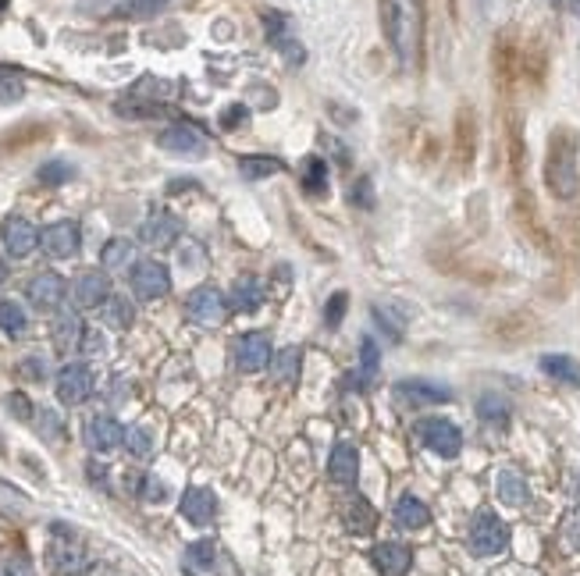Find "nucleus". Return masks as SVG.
Masks as SVG:
<instances>
[{
  "instance_id": "1",
  "label": "nucleus",
  "mask_w": 580,
  "mask_h": 576,
  "mask_svg": "<svg viewBox=\"0 0 580 576\" xmlns=\"http://www.w3.org/2000/svg\"><path fill=\"white\" fill-rule=\"evenodd\" d=\"M381 29L402 68H417L424 43V0H381Z\"/></svg>"
},
{
  "instance_id": "2",
  "label": "nucleus",
  "mask_w": 580,
  "mask_h": 576,
  "mask_svg": "<svg viewBox=\"0 0 580 576\" xmlns=\"http://www.w3.org/2000/svg\"><path fill=\"white\" fill-rule=\"evenodd\" d=\"M545 182H549L552 196H559V200H570L577 193V136L570 128H559L549 139Z\"/></svg>"
},
{
  "instance_id": "3",
  "label": "nucleus",
  "mask_w": 580,
  "mask_h": 576,
  "mask_svg": "<svg viewBox=\"0 0 580 576\" xmlns=\"http://www.w3.org/2000/svg\"><path fill=\"white\" fill-rule=\"evenodd\" d=\"M467 545L477 559H492L499 552H506L510 545V527L492 513V509H481L470 523V534H467Z\"/></svg>"
},
{
  "instance_id": "4",
  "label": "nucleus",
  "mask_w": 580,
  "mask_h": 576,
  "mask_svg": "<svg viewBox=\"0 0 580 576\" xmlns=\"http://www.w3.org/2000/svg\"><path fill=\"white\" fill-rule=\"evenodd\" d=\"M228 295L221 292V288L214 285H200L189 292V299H186V313H189V320L193 324H200V327H221L225 324V317H228Z\"/></svg>"
},
{
  "instance_id": "5",
  "label": "nucleus",
  "mask_w": 580,
  "mask_h": 576,
  "mask_svg": "<svg viewBox=\"0 0 580 576\" xmlns=\"http://www.w3.org/2000/svg\"><path fill=\"white\" fill-rule=\"evenodd\" d=\"M417 438L424 448H431L435 456L442 459H456L460 448H463V431L452 424V420H442V416H427L417 424Z\"/></svg>"
},
{
  "instance_id": "6",
  "label": "nucleus",
  "mask_w": 580,
  "mask_h": 576,
  "mask_svg": "<svg viewBox=\"0 0 580 576\" xmlns=\"http://www.w3.org/2000/svg\"><path fill=\"white\" fill-rule=\"evenodd\" d=\"M232 356H236V366L243 374H261L264 366H271L275 349H271V338L264 331H246L232 341Z\"/></svg>"
},
{
  "instance_id": "7",
  "label": "nucleus",
  "mask_w": 580,
  "mask_h": 576,
  "mask_svg": "<svg viewBox=\"0 0 580 576\" xmlns=\"http://www.w3.org/2000/svg\"><path fill=\"white\" fill-rule=\"evenodd\" d=\"M46 559H50V566L61 576H75L86 570V552L75 541V534L64 531V523H54V541L46 548Z\"/></svg>"
},
{
  "instance_id": "8",
  "label": "nucleus",
  "mask_w": 580,
  "mask_h": 576,
  "mask_svg": "<svg viewBox=\"0 0 580 576\" xmlns=\"http://www.w3.org/2000/svg\"><path fill=\"white\" fill-rule=\"evenodd\" d=\"M128 282H132V295L143 299V302L164 299V295L171 292V275H168V267L157 264V260H139V264L132 267Z\"/></svg>"
},
{
  "instance_id": "9",
  "label": "nucleus",
  "mask_w": 580,
  "mask_h": 576,
  "mask_svg": "<svg viewBox=\"0 0 580 576\" xmlns=\"http://www.w3.org/2000/svg\"><path fill=\"white\" fill-rule=\"evenodd\" d=\"M57 399L64 406H82L89 395H93V374L86 363H68L57 370Z\"/></svg>"
},
{
  "instance_id": "10",
  "label": "nucleus",
  "mask_w": 580,
  "mask_h": 576,
  "mask_svg": "<svg viewBox=\"0 0 580 576\" xmlns=\"http://www.w3.org/2000/svg\"><path fill=\"white\" fill-rule=\"evenodd\" d=\"M79 243H82V235H79V225L75 221H54V225H46L39 232V246L54 260H71L79 253Z\"/></svg>"
},
{
  "instance_id": "11",
  "label": "nucleus",
  "mask_w": 580,
  "mask_h": 576,
  "mask_svg": "<svg viewBox=\"0 0 580 576\" xmlns=\"http://www.w3.org/2000/svg\"><path fill=\"white\" fill-rule=\"evenodd\" d=\"M0 243H4L7 257L25 260V257L39 246V232H36V225L25 221V218H7V221L0 225Z\"/></svg>"
},
{
  "instance_id": "12",
  "label": "nucleus",
  "mask_w": 580,
  "mask_h": 576,
  "mask_svg": "<svg viewBox=\"0 0 580 576\" xmlns=\"http://www.w3.org/2000/svg\"><path fill=\"white\" fill-rule=\"evenodd\" d=\"M111 299V278L104 271H82L71 282V302L79 309H100Z\"/></svg>"
},
{
  "instance_id": "13",
  "label": "nucleus",
  "mask_w": 580,
  "mask_h": 576,
  "mask_svg": "<svg viewBox=\"0 0 580 576\" xmlns=\"http://www.w3.org/2000/svg\"><path fill=\"white\" fill-rule=\"evenodd\" d=\"M157 146L168 150V153H178V157H203L207 139H203V132L193 128V125H168V128L157 136Z\"/></svg>"
},
{
  "instance_id": "14",
  "label": "nucleus",
  "mask_w": 580,
  "mask_h": 576,
  "mask_svg": "<svg viewBox=\"0 0 580 576\" xmlns=\"http://www.w3.org/2000/svg\"><path fill=\"white\" fill-rule=\"evenodd\" d=\"M395 402L399 406H442V402H452V391L438 381H399Z\"/></svg>"
},
{
  "instance_id": "15",
  "label": "nucleus",
  "mask_w": 580,
  "mask_h": 576,
  "mask_svg": "<svg viewBox=\"0 0 580 576\" xmlns=\"http://www.w3.org/2000/svg\"><path fill=\"white\" fill-rule=\"evenodd\" d=\"M64 278L61 275H54V271H43V275H36L29 288H25V295H29V302L39 309V313H50V309H57L61 302H64Z\"/></svg>"
},
{
  "instance_id": "16",
  "label": "nucleus",
  "mask_w": 580,
  "mask_h": 576,
  "mask_svg": "<svg viewBox=\"0 0 580 576\" xmlns=\"http://www.w3.org/2000/svg\"><path fill=\"white\" fill-rule=\"evenodd\" d=\"M121 441H125V427H121L111 413L89 416V424H86V445H89L93 452H114Z\"/></svg>"
},
{
  "instance_id": "17",
  "label": "nucleus",
  "mask_w": 580,
  "mask_h": 576,
  "mask_svg": "<svg viewBox=\"0 0 580 576\" xmlns=\"http://www.w3.org/2000/svg\"><path fill=\"white\" fill-rule=\"evenodd\" d=\"M50 334H54V345H57L64 356H71V352H82L86 324H82V317H79L75 309H61V313L54 317V327H50Z\"/></svg>"
},
{
  "instance_id": "18",
  "label": "nucleus",
  "mask_w": 580,
  "mask_h": 576,
  "mask_svg": "<svg viewBox=\"0 0 580 576\" xmlns=\"http://www.w3.org/2000/svg\"><path fill=\"white\" fill-rule=\"evenodd\" d=\"M327 477H331V484H338V488L356 484V477H360V452H356V445L338 441V445L331 448V456H327Z\"/></svg>"
},
{
  "instance_id": "19",
  "label": "nucleus",
  "mask_w": 580,
  "mask_h": 576,
  "mask_svg": "<svg viewBox=\"0 0 580 576\" xmlns=\"http://www.w3.org/2000/svg\"><path fill=\"white\" fill-rule=\"evenodd\" d=\"M182 235V225H178V218H171V214H150L146 221H143V228H139V243H146V246H153V250H168V246H175V239Z\"/></svg>"
},
{
  "instance_id": "20",
  "label": "nucleus",
  "mask_w": 580,
  "mask_h": 576,
  "mask_svg": "<svg viewBox=\"0 0 580 576\" xmlns=\"http://www.w3.org/2000/svg\"><path fill=\"white\" fill-rule=\"evenodd\" d=\"M182 516H186L193 527L214 523V516H218V498H214V491H211V488H186V495H182Z\"/></svg>"
},
{
  "instance_id": "21",
  "label": "nucleus",
  "mask_w": 580,
  "mask_h": 576,
  "mask_svg": "<svg viewBox=\"0 0 580 576\" xmlns=\"http://www.w3.org/2000/svg\"><path fill=\"white\" fill-rule=\"evenodd\" d=\"M370 559H374V566H377L381 576H406L410 566H413V552L406 545H399V541H381L370 552Z\"/></svg>"
},
{
  "instance_id": "22",
  "label": "nucleus",
  "mask_w": 580,
  "mask_h": 576,
  "mask_svg": "<svg viewBox=\"0 0 580 576\" xmlns=\"http://www.w3.org/2000/svg\"><path fill=\"white\" fill-rule=\"evenodd\" d=\"M495 495H499L506 506L520 509V506H527L531 488H527V481H524V473H520V470L506 466V470H499V477H495Z\"/></svg>"
},
{
  "instance_id": "23",
  "label": "nucleus",
  "mask_w": 580,
  "mask_h": 576,
  "mask_svg": "<svg viewBox=\"0 0 580 576\" xmlns=\"http://www.w3.org/2000/svg\"><path fill=\"white\" fill-rule=\"evenodd\" d=\"M342 523H345V531L349 534H370L374 531V523H377V513L370 509V502L363 498V495H352L345 506H342Z\"/></svg>"
},
{
  "instance_id": "24",
  "label": "nucleus",
  "mask_w": 580,
  "mask_h": 576,
  "mask_svg": "<svg viewBox=\"0 0 580 576\" xmlns=\"http://www.w3.org/2000/svg\"><path fill=\"white\" fill-rule=\"evenodd\" d=\"M228 306L236 309V313H257L261 306H264V285L257 282V278H236V285L228 292Z\"/></svg>"
},
{
  "instance_id": "25",
  "label": "nucleus",
  "mask_w": 580,
  "mask_h": 576,
  "mask_svg": "<svg viewBox=\"0 0 580 576\" xmlns=\"http://www.w3.org/2000/svg\"><path fill=\"white\" fill-rule=\"evenodd\" d=\"M395 523L402 531H424L431 523V509L417 495H399V502H395Z\"/></svg>"
},
{
  "instance_id": "26",
  "label": "nucleus",
  "mask_w": 580,
  "mask_h": 576,
  "mask_svg": "<svg viewBox=\"0 0 580 576\" xmlns=\"http://www.w3.org/2000/svg\"><path fill=\"white\" fill-rule=\"evenodd\" d=\"M538 366H542V374H549L552 381L580 388V363L574 356H567V352H549V356H542Z\"/></svg>"
},
{
  "instance_id": "27",
  "label": "nucleus",
  "mask_w": 580,
  "mask_h": 576,
  "mask_svg": "<svg viewBox=\"0 0 580 576\" xmlns=\"http://www.w3.org/2000/svg\"><path fill=\"white\" fill-rule=\"evenodd\" d=\"M299 370H302V352H299L295 345H286V349L275 352V359H271V377H275L278 384H295V381H299Z\"/></svg>"
},
{
  "instance_id": "28",
  "label": "nucleus",
  "mask_w": 580,
  "mask_h": 576,
  "mask_svg": "<svg viewBox=\"0 0 580 576\" xmlns=\"http://www.w3.org/2000/svg\"><path fill=\"white\" fill-rule=\"evenodd\" d=\"M100 264H104V271H128V267H136V243L111 239L104 246V253H100Z\"/></svg>"
},
{
  "instance_id": "29",
  "label": "nucleus",
  "mask_w": 580,
  "mask_h": 576,
  "mask_svg": "<svg viewBox=\"0 0 580 576\" xmlns=\"http://www.w3.org/2000/svg\"><path fill=\"white\" fill-rule=\"evenodd\" d=\"M100 320H104L107 327H114V331L132 327V320H136V306H132V299H125V295H111V299L100 306Z\"/></svg>"
},
{
  "instance_id": "30",
  "label": "nucleus",
  "mask_w": 580,
  "mask_h": 576,
  "mask_svg": "<svg viewBox=\"0 0 580 576\" xmlns=\"http://www.w3.org/2000/svg\"><path fill=\"white\" fill-rule=\"evenodd\" d=\"M278 171H282V160H278V157L253 153V157H243V160H239V175H243L246 182H264V178H271V175H278Z\"/></svg>"
},
{
  "instance_id": "31",
  "label": "nucleus",
  "mask_w": 580,
  "mask_h": 576,
  "mask_svg": "<svg viewBox=\"0 0 580 576\" xmlns=\"http://www.w3.org/2000/svg\"><path fill=\"white\" fill-rule=\"evenodd\" d=\"M477 416H481L485 424L506 427V424H510V402H506L502 395L488 391V395H481V399H477Z\"/></svg>"
},
{
  "instance_id": "32",
  "label": "nucleus",
  "mask_w": 580,
  "mask_h": 576,
  "mask_svg": "<svg viewBox=\"0 0 580 576\" xmlns=\"http://www.w3.org/2000/svg\"><path fill=\"white\" fill-rule=\"evenodd\" d=\"M171 0H121L114 7V18H132V21H143V18H153L168 7Z\"/></svg>"
},
{
  "instance_id": "33",
  "label": "nucleus",
  "mask_w": 580,
  "mask_h": 576,
  "mask_svg": "<svg viewBox=\"0 0 580 576\" xmlns=\"http://www.w3.org/2000/svg\"><path fill=\"white\" fill-rule=\"evenodd\" d=\"M324 185H327V164H324L320 157H306V160H302V189H306L310 196H320Z\"/></svg>"
},
{
  "instance_id": "34",
  "label": "nucleus",
  "mask_w": 580,
  "mask_h": 576,
  "mask_svg": "<svg viewBox=\"0 0 580 576\" xmlns=\"http://www.w3.org/2000/svg\"><path fill=\"white\" fill-rule=\"evenodd\" d=\"M25 327H29L25 309H21L14 299H4V302H0V331H4V334H11V338H18Z\"/></svg>"
},
{
  "instance_id": "35",
  "label": "nucleus",
  "mask_w": 580,
  "mask_h": 576,
  "mask_svg": "<svg viewBox=\"0 0 580 576\" xmlns=\"http://www.w3.org/2000/svg\"><path fill=\"white\" fill-rule=\"evenodd\" d=\"M186 563H189L193 570H211V566L218 563V545H214L211 538L193 541V545L186 548Z\"/></svg>"
},
{
  "instance_id": "36",
  "label": "nucleus",
  "mask_w": 580,
  "mask_h": 576,
  "mask_svg": "<svg viewBox=\"0 0 580 576\" xmlns=\"http://www.w3.org/2000/svg\"><path fill=\"white\" fill-rule=\"evenodd\" d=\"M125 445H128V452L136 459H150L153 456V434H150V427H143V424L128 427L125 431Z\"/></svg>"
},
{
  "instance_id": "37",
  "label": "nucleus",
  "mask_w": 580,
  "mask_h": 576,
  "mask_svg": "<svg viewBox=\"0 0 580 576\" xmlns=\"http://www.w3.org/2000/svg\"><path fill=\"white\" fill-rule=\"evenodd\" d=\"M71 175H75V168H71L68 160H46V164L36 171V178H39L43 185H64Z\"/></svg>"
},
{
  "instance_id": "38",
  "label": "nucleus",
  "mask_w": 580,
  "mask_h": 576,
  "mask_svg": "<svg viewBox=\"0 0 580 576\" xmlns=\"http://www.w3.org/2000/svg\"><path fill=\"white\" fill-rule=\"evenodd\" d=\"M25 96V78L18 71L0 68V103H18Z\"/></svg>"
},
{
  "instance_id": "39",
  "label": "nucleus",
  "mask_w": 580,
  "mask_h": 576,
  "mask_svg": "<svg viewBox=\"0 0 580 576\" xmlns=\"http://www.w3.org/2000/svg\"><path fill=\"white\" fill-rule=\"evenodd\" d=\"M360 352H363V356H360V359H363L360 384H367V381L377 374V359H381V356H377V341H374V338H363V341H360Z\"/></svg>"
},
{
  "instance_id": "40",
  "label": "nucleus",
  "mask_w": 580,
  "mask_h": 576,
  "mask_svg": "<svg viewBox=\"0 0 580 576\" xmlns=\"http://www.w3.org/2000/svg\"><path fill=\"white\" fill-rule=\"evenodd\" d=\"M345 306H349V295H345V292H335V295L327 299V306H324V320H327V327H338V324H342Z\"/></svg>"
},
{
  "instance_id": "41",
  "label": "nucleus",
  "mask_w": 580,
  "mask_h": 576,
  "mask_svg": "<svg viewBox=\"0 0 580 576\" xmlns=\"http://www.w3.org/2000/svg\"><path fill=\"white\" fill-rule=\"evenodd\" d=\"M246 121H250L246 103H232V107H225V114H221V128H225V132H236V128H243Z\"/></svg>"
},
{
  "instance_id": "42",
  "label": "nucleus",
  "mask_w": 580,
  "mask_h": 576,
  "mask_svg": "<svg viewBox=\"0 0 580 576\" xmlns=\"http://www.w3.org/2000/svg\"><path fill=\"white\" fill-rule=\"evenodd\" d=\"M349 200H352L356 207L370 210V207H374V185H370V178H360V182H352V189H349Z\"/></svg>"
},
{
  "instance_id": "43",
  "label": "nucleus",
  "mask_w": 580,
  "mask_h": 576,
  "mask_svg": "<svg viewBox=\"0 0 580 576\" xmlns=\"http://www.w3.org/2000/svg\"><path fill=\"white\" fill-rule=\"evenodd\" d=\"M136 491L146 498V502H164L168 498V488L157 481V477H139V484H136Z\"/></svg>"
},
{
  "instance_id": "44",
  "label": "nucleus",
  "mask_w": 580,
  "mask_h": 576,
  "mask_svg": "<svg viewBox=\"0 0 580 576\" xmlns=\"http://www.w3.org/2000/svg\"><path fill=\"white\" fill-rule=\"evenodd\" d=\"M82 352H86V356H104V352H107V338H104V331H96V327H86V338H82Z\"/></svg>"
},
{
  "instance_id": "45",
  "label": "nucleus",
  "mask_w": 580,
  "mask_h": 576,
  "mask_svg": "<svg viewBox=\"0 0 580 576\" xmlns=\"http://www.w3.org/2000/svg\"><path fill=\"white\" fill-rule=\"evenodd\" d=\"M7 406L14 409V416H18V420H32V413H36V409H32V402H29L21 391H11V395H7Z\"/></svg>"
},
{
  "instance_id": "46",
  "label": "nucleus",
  "mask_w": 580,
  "mask_h": 576,
  "mask_svg": "<svg viewBox=\"0 0 580 576\" xmlns=\"http://www.w3.org/2000/svg\"><path fill=\"white\" fill-rule=\"evenodd\" d=\"M39 431H43L46 438H61V420H57V413L39 409Z\"/></svg>"
},
{
  "instance_id": "47",
  "label": "nucleus",
  "mask_w": 580,
  "mask_h": 576,
  "mask_svg": "<svg viewBox=\"0 0 580 576\" xmlns=\"http://www.w3.org/2000/svg\"><path fill=\"white\" fill-rule=\"evenodd\" d=\"M0 576H36V570L29 566V559H7Z\"/></svg>"
},
{
  "instance_id": "48",
  "label": "nucleus",
  "mask_w": 580,
  "mask_h": 576,
  "mask_svg": "<svg viewBox=\"0 0 580 576\" xmlns=\"http://www.w3.org/2000/svg\"><path fill=\"white\" fill-rule=\"evenodd\" d=\"M178 257H182V264H186V267H189V264H193V267H200V264H203V250H200L196 243H189V246H186Z\"/></svg>"
},
{
  "instance_id": "49",
  "label": "nucleus",
  "mask_w": 580,
  "mask_h": 576,
  "mask_svg": "<svg viewBox=\"0 0 580 576\" xmlns=\"http://www.w3.org/2000/svg\"><path fill=\"white\" fill-rule=\"evenodd\" d=\"M21 370L32 374V377H46V359H43V356H32V359H25Z\"/></svg>"
},
{
  "instance_id": "50",
  "label": "nucleus",
  "mask_w": 580,
  "mask_h": 576,
  "mask_svg": "<svg viewBox=\"0 0 580 576\" xmlns=\"http://www.w3.org/2000/svg\"><path fill=\"white\" fill-rule=\"evenodd\" d=\"M549 4H552L556 11H567V14H574V18L580 21V0H549Z\"/></svg>"
},
{
  "instance_id": "51",
  "label": "nucleus",
  "mask_w": 580,
  "mask_h": 576,
  "mask_svg": "<svg viewBox=\"0 0 580 576\" xmlns=\"http://www.w3.org/2000/svg\"><path fill=\"white\" fill-rule=\"evenodd\" d=\"M86 470H89V481H93V484H104V481H107V470H104L100 463H89Z\"/></svg>"
},
{
  "instance_id": "52",
  "label": "nucleus",
  "mask_w": 580,
  "mask_h": 576,
  "mask_svg": "<svg viewBox=\"0 0 580 576\" xmlns=\"http://www.w3.org/2000/svg\"><path fill=\"white\" fill-rule=\"evenodd\" d=\"M7 275H11V271H7V264H4V260H0V285H4V282H7Z\"/></svg>"
},
{
  "instance_id": "53",
  "label": "nucleus",
  "mask_w": 580,
  "mask_h": 576,
  "mask_svg": "<svg viewBox=\"0 0 580 576\" xmlns=\"http://www.w3.org/2000/svg\"><path fill=\"white\" fill-rule=\"evenodd\" d=\"M7 4H11V0H0V11H4V7H7Z\"/></svg>"
},
{
  "instance_id": "54",
  "label": "nucleus",
  "mask_w": 580,
  "mask_h": 576,
  "mask_svg": "<svg viewBox=\"0 0 580 576\" xmlns=\"http://www.w3.org/2000/svg\"><path fill=\"white\" fill-rule=\"evenodd\" d=\"M577 498H580V477H577Z\"/></svg>"
}]
</instances>
